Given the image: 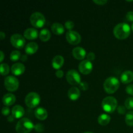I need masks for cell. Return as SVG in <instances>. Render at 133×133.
I'll use <instances>...</instances> for the list:
<instances>
[{
  "label": "cell",
  "mask_w": 133,
  "mask_h": 133,
  "mask_svg": "<svg viewBox=\"0 0 133 133\" xmlns=\"http://www.w3.org/2000/svg\"><path fill=\"white\" fill-rule=\"evenodd\" d=\"M113 34L116 38L124 40L129 36L131 34V27L127 23H118L114 27Z\"/></svg>",
  "instance_id": "obj_1"
},
{
  "label": "cell",
  "mask_w": 133,
  "mask_h": 133,
  "mask_svg": "<svg viewBox=\"0 0 133 133\" xmlns=\"http://www.w3.org/2000/svg\"><path fill=\"white\" fill-rule=\"evenodd\" d=\"M34 127L33 123L29 118H22L17 123L16 131L18 133H29L32 131Z\"/></svg>",
  "instance_id": "obj_2"
},
{
  "label": "cell",
  "mask_w": 133,
  "mask_h": 133,
  "mask_svg": "<svg viewBox=\"0 0 133 133\" xmlns=\"http://www.w3.org/2000/svg\"><path fill=\"white\" fill-rule=\"evenodd\" d=\"M119 81L115 77H109L103 83V88L105 92L109 94H112L119 88Z\"/></svg>",
  "instance_id": "obj_3"
},
{
  "label": "cell",
  "mask_w": 133,
  "mask_h": 133,
  "mask_svg": "<svg viewBox=\"0 0 133 133\" xmlns=\"http://www.w3.org/2000/svg\"><path fill=\"white\" fill-rule=\"evenodd\" d=\"M101 106L104 111L107 113H112L118 107V101L115 97L108 96L103 99Z\"/></svg>",
  "instance_id": "obj_4"
},
{
  "label": "cell",
  "mask_w": 133,
  "mask_h": 133,
  "mask_svg": "<svg viewBox=\"0 0 133 133\" xmlns=\"http://www.w3.org/2000/svg\"><path fill=\"white\" fill-rule=\"evenodd\" d=\"M40 102V97L36 92H31L27 94L25 98V103L27 107L33 109L36 107Z\"/></svg>",
  "instance_id": "obj_5"
},
{
  "label": "cell",
  "mask_w": 133,
  "mask_h": 133,
  "mask_svg": "<svg viewBox=\"0 0 133 133\" xmlns=\"http://www.w3.org/2000/svg\"><path fill=\"white\" fill-rule=\"evenodd\" d=\"M30 23L36 28H41L45 24V18L41 12H35L30 16Z\"/></svg>",
  "instance_id": "obj_6"
},
{
  "label": "cell",
  "mask_w": 133,
  "mask_h": 133,
  "mask_svg": "<svg viewBox=\"0 0 133 133\" xmlns=\"http://www.w3.org/2000/svg\"><path fill=\"white\" fill-rule=\"evenodd\" d=\"M4 86L6 90L9 92H15L19 87V81L18 79L14 76H8L4 81Z\"/></svg>",
  "instance_id": "obj_7"
},
{
  "label": "cell",
  "mask_w": 133,
  "mask_h": 133,
  "mask_svg": "<svg viewBox=\"0 0 133 133\" xmlns=\"http://www.w3.org/2000/svg\"><path fill=\"white\" fill-rule=\"evenodd\" d=\"M66 79L68 83L72 86L79 85L81 81L80 74L75 70H70L66 73Z\"/></svg>",
  "instance_id": "obj_8"
},
{
  "label": "cell",
  "mask_w": 133,
  "mask_h": 133,
  "mask_svg": "<svg viewBox=\"0 0 133 133\" xmlns=\"http://www.w3.org/2000/svg\"><path fill=\"white\" fill-rule=\"evenodd\" d=\"M10 41L12 46L17 49H22L25 46V37L19 34H14L12 35Z\"/></svg>",
  "instance_id": "obj_9"
},
{
  "label": "cell",
  "mask_w": 133,
  "mask_h": 133,
  "mask_svg": "<svg viewBox=\"0 0 133 133\" xmlns=\"http://www.w3.org/2000/svg\"><path fill=\"white\" fill-rule=\"evenodd\" d=\"M66 38L68 42L71 45H77L81 41V36L75 31H68L66 34Z\"/></svg>",
  "instance_id": "obj_10"
},
{
  "label": "cell",
  "mask_w": 133,
  "mask_h": 133,
  "mask_svg": "<svg viewBox=\"0 0 133 133\" xmlns=\"http://www.w3.org/2000/svg\"><path fill=\"white\" fill-rule=\"evenodd\" d=\"M93 69V64L92 62L88 60H83L79 63V70L83 75H88L90 74Z\"/></svg>",
  "instance_id": "obj_11"
},
{
  "label": "cell",
  "mask_w": 133,
  "mask_h": 133,
  "mask_svg": "<svg viewBox=\"0 0 133 133\" xmlns=\"http://www.w3.org/2000/svg\"><path fill=\"white\" fill-rule=\"evenodd\" d=\"M25 66L21 62H16L14 63L11 66V72L13 75L16 76H19L22 75L25 72Z\"/></svg>",
  "instance_id": "obj_12"
},
{
  "label": "cell",
  "mask_w": 133,
  "mask_h": 133,
  "mask_svg": "<svg viewBox=\"0 0 133 133\" xmlns=\"http://www.w3.org/2000/svg\"><path fill=\"white\" fill-rule=\"evenodd\" d=\"M72 55L75 59L83 61V59L86 57L87 53L84 48L81 47H76L72 50Z\"/></svg>",
  "instance_id": "obj_13"
},
{
  "label": "cell",
  "mask_w": 133,
  "mask_h": 133,
  "mask_svg": "<svg viewBox=\"0 0 133 133\" xmlns=\"http://www.w3.org/2000/svg\"><path fill=\"white\" fill-rule=\"evenodd\" d=\"M81 95V91L77 87H72L68 91V96L71 101H76L79 98Z\"/></svg>",
  "instance_id": "obj_14"
},
{
  "label": "cell",
  "mask_w": 133,
  "mask_h": 133,
  "mask_svg": "<svg viewBox=\"0 0 133 133\" xmlns=\"http://www.w3.org/2000/svg\"><path fill=\"white\" fill-rule=\"evenodd\" d=\"M16 96L13 94L6 93L3 96L2 99L3 103L5 107L12 106L16 102Z\"/></svg>",
  "instance_id": "obj_15"
},
{
  "label": "cell",
  "mask_w": 133,
  "mask_h": 133,
  "mask_svg": "<svg viewBox=\"0 0 133 133\" xmlns=\"http://www.w3.org/2000/svg\"><path fill=\"white\" fill-rule=\"evenodd\" d=\"M12 115L13 116L14 118L16 119H22V117L25 114V110L23 107L21 105H15L14 107L12 109Z\"/></svg>",
  "instance_id": "obj_16"
},
{
  "label": "cell",
  "mask_w": 133,
  "mask_h": 133,
  "mask_svg": "<svg viewBox=\"0 0 133 133\" xmlns=\"http://www.w3.org/2000/svg\"><path fill=\"white\" fill-rule=\"evenodd\" d=\"M38 36V32L35 28L27 29L23 32V36L28 40H35L37 38Z\"/></svg>",
  "instance_id": "obj_17"
},
{
  "label": "cell",
  "mask_w": 133,
  "mask_h": 133,
  "mask_svg": "<svg viewBox=\"0 0 133 133\" xmlns=\"http://www.w3.org/2000/svg\"><path fill=\"white\" fill-rule=\"evenodd\" d=\"M35 117L40 121H44L47 119L48 116V113L46 109L44 107H38L35 110Z\"/></svg>",
  "instance_id": "obj_18"
},
{
  "label": "cell",
  "mask_w": 133,
  "mask_h": 133,
  "mask_svg": "<svg viewBox=\"0 0 133 133\" xmlns=\"http://www.w3.org/2000/svg\"><path fill=\"white\" fill-rule=\"evenodd\" d=\"M64 62V57L61 55H56L55 57H53L52 60V66L55 70H58L62 68L63 66Z\"/></svg>",
  "instance_id": "obj_19"
},
{
  "label": "cell",
  "mask_w": 133,
  "mask_h": 133,
  "mask_svg": "<svg viewBox=\"0 0 133 133\" xmlns=\"http://www.w3.org/2000/svg\"><path fill=\"white\" fill-rule=\"evenodd\" d=\"M120 80L123 84H129L133 81V72L130 70H127L122 73L120 77Z\"/></svg>",
  "instance_id": "obj_20"
},
{
  "label": "cell",
  "mask_w": 133,
  "mask_h": 133,
  "mask_svg": "<svg viewBox=\"0 0 133 133\" xmlns=\"http://www.w3.org/2000/svg\"><path fill=\"white\" fill-rule=\"evenodd\" d=\"M38 49V45L37 43L31 42L26 44L25 46V51L28 55H33L36 53Z\"/></svg>",
  "instance_id": "obj_21"
},
{
  "label": "cell",
  "mask_w": 133,
  "mask_h": 133,
  "mask_svg": "<svg viewBox=\"0 0 133 133\" xmlns=\"http://www.w3.org/2000/svg\"><path fill=\"white\" fill-rule=\"evenodd\" d=\"M51 31L56 35H61L64 32V27L60 23H54L51 26Z\"/></svg>",
  "instance_id": "obj_22"
},
{
  "label": "cell",
  "mask_w": 133,
  "mask_h": 133,
  "mask_svg": "<svg viewBox=\"0 0 133 133\" xmlns=\"http://www.w3.org/2000/svg\"><path fill=\"white\" fill-rule=\"evenodd\" d=\"M110 115L107 114H101V115L99 116L97 118V122L99 125L102 126H106L107 125L109 124L110 122Z\"/></svg>",
  "instance_id": "obj_23"
},
{
  "label": "cell",
  "mask_w": 133,
  "mask_h": 133,
  "mask_svg": "<svg viewBox=\"0 0 133 133\" xmlns=\"http://www.w3.org/2000/svg\"><path fill=\"white\" fill-rule=\"evenodd\" d=\"M51 34L48 29H43L39 33V38L42 41L44 42L49 41L51 38Z\"/></svg>",
  "instance_id": "obj_24"
},
{
  "label": "cell",
  "mask_w": 133,
  "mask_h": 133,
  "mask_svg": "<svg viewBox=\"0 0 133 133\" xmlns=\"http://www.w3.org/2000/svg\"><path fill=\"white\" fill-rule=\"evenodd\" d=\"M125 122L126 124L130 127L133 126V111H129L125 114Z\"/></svg>",
  "instance_id": "obj_25"
},
{
  "label": "cell",
  "mask_w": 133,
  "mask_h": 133,
  "mask_svg": "<svg viewBox=\"0 0 133 133\" xmlns=\"http://www.w3.org/2000/svg\"><path fill=\"white\" fill-rule=\"evenodd\" d=\"M0 70H1V74L3 76L8 75L10 71V67L9 65L6 63H1L0 66Z\"/></svg>",
  "instance_id": "obj_26"
},
{
  "label": "cell",
  "mask_w": 133,
  "mask_h": 133,
  "mask_svg": "<svg viewBox=\"0 0 133 133\" xmlns=\"http://www.w3.org/2000/svg\"><path fill=\"white\" fill-rule=\"evenodd\" d=\"M21 58V53L19 51L14 50L11 52L10 55V59L13 62L18 61Z\"/></svg>",
  "instance_id": "obj_27"
},
{
  "label": "cell",
  "mask_w": 133,
  "mask_h": 133,
  "mask_svg": "<svg viewBox=\"0 0 133 133\" xmlns=\"http://www.w3.org/2000/svg\"><path fill=\"white\" fill-rule=\"evenodd\" d=\"M125 107L128 110H133V97H130L126 99L125 101Z\"/></svg>",
  "instance_id": "obj_28"
},
{
  "label": "cell",
  "mask_w": 133,
  "mask_h": 133,
  "mask_svg": "<svg viewBox=\"0 0 133 133\" xmlns=\"http://www.w3.org/2000/svg\"><path fill=\"white\" fill-rule=\"evenodd\" d=\"M34 129L38 133H41L44 131V126L42 123H37L34 127Z\"/></svg>",
  "instance_id": "obj_29"
},
{
  "label": "cell",
  "mask_w": 133,
  "mask_h": 133,
  "mask_svg": "<svg viewBox=\"0 0 133 133\" xmlns=\"http://www.w3.org/2000/svg\"><path fill=\"white\" fill-rule=\"evenodd\" d=\"M64 26L67 29L69 30V31H71V29L74 27V23L72 21L68 20L65 22Z\"/></svg>",
  "instance_id": "obj_30"
},
{
  "label": "cell",
  "mask_w": 133,
  "mask_h": 133,
  "mask_svg": "<svg viewBox=\"0 0 133 133\" xmlns=\"http://www.w3.org/2000/svg\"><path fill=\"white\" fill-rule=\"evenodd\" d=\"M79 88H81L82 90L86 91L88 89L89 86H88V83H87V82L83 81V82H81V83L79 84Z\"/></svg>",
  "instance_id": "obj_31"
},
{
  "label": "cell",
  "mask_w": 133,
  "mask_h": 133,
  "mask_svg": "<svg viewBox=\"0 0 133 133\" xmlns=\"http://www.w3.org/2000/svg\"><path fill=\"white\" fill-rule=\"evenodd\" d=\"M126 107L125 106H123V105H119L117 107V111L119 113V114H125L126 112Z\"/></svg>",
  "instance_id": "obj_32"
},
{
  "label": "cell",
  "mask_w": 133,
  "mask_h": 133,
  "mask_svg": "<svg viewBox=\"0 0 133 133\" xmlns=\"http://www.w3.org/2000/svg\"><path fill=\"white\" fill-rule=\"evenodd\" d=\"M125 19L128 22H133V11H129L127 13L125 16Z\"/></svg>",
  "instance_id": "obj_33"
},
{
  "label": "cell",
  "mask_w": 133,
  "mask_h": 133,
  "mask_svg": "<svg viewBox=\"0 0 133 133\" xmlns=\"http://www.w3.org/2000/svg\"><path fill=\"white\" fill-rule=\"evenodd\" d=\"M95 58H96V55H95L93 52H90V53H88V54H87V60H88V61H90V62L93 61L95 59Z\"/></svg>",
  "instance_id": "obj_34"
},
{
  "label": "cell",
  "mask_w": 133,
  "mask_h": 133,
  "mask_svg": "<svg viewBox=\"0 0 133 133\" xmlns=\"http://www.w3.org/2000/svg\"><path fill=\"white\" fill-rule=\"evenodd\" d=\"M126 92L133 96V84H129L126 87Z\"/></svg>",
  "instance_id": "obj_35"
},
{
  "label": "cell",
  "mask_w": 133,
  "mask_h": 133,
  "mask_svg": "<svg viewBox=\"0 0 133 133\" xmlns=\"http://www.w3.org/2000/svg\"><path fill=\"white\" fill-rule=\"evenodd\" d=\"M10 109H9L8 107H4L2 109V114L3 115L6 116H9V114H10Z\"/></svg>",
  "instance_id": "obj_36"
},
{
  "label": "cell",
  "mask_w": 133,
  "mask_h": 133,
  "mask_svg": "<svg viewBox=\"0 0 133 133\" xmlns=\"http://www.w3.org/2000/svg\"><path fill=\"white\" fill-rule=\"evenodd\" d=\"M94 3L99 5H104L106 3H107L108 1L107 0H94Z\"/></svg>",
  "instance_id": "obj_37"
},
{
  "label": "cell",
  "mask_w": 133,
  "mask_h": 133,
  "mask_svg": "<svg viewBox=\"0 0 133 133\" xmlns=\"http://www.w3.org/2000/svg\"><path fill=\"white\" fill-rule=\"evenodd\" d=\"M55 75L58 78H62L64 75V72L62 70H57V71L55 72Z\"/></svg>",
  "instance_id": "obj_38"
},
{
  "label": "cell",
  "mask_w": 133,
  "mask_h": 133,
  "mask_svg": "<svg viewBox=\"0 0 133 133\" xmlns=\"http://www.w3.org/2000/svg\"><path fill=\"white\" fill-rule=\"evenodd\" d=\"M14 119H15V118H14V117H13L12 115L9 116H8V118H7L8 122H14Z\"/></svg>",
  "instance_id": "obj_39"
},
{
  "label": "cell",
  "mask_w": 133,
  "mask_h": 133,
  "mask_svg": "<svg viewBox=\"0 0 133 133\" xmlns=\"http://www.w3.org/2000/svg\"><path fill=\"white\" fill-rule=\"evenodd\" d=\"M0 55H1V57H0V61L2 62L3 61L4 58H5V55H4V53L3 51H0Z\"/></svg>",
  "instance_id": "obj_40"
},
{
  "label": "cell",
  "mask_w": 133,
  "mask_h": 133,
  "mask_svg": "<svg viewBox=\"0 0 133 133\" xmlns=\"http://www.w3.org/2000/svg\"><path fill=\"white\" fill-rule=\"evenodd\" d=\"M5 38V34L3 31H1L0 32V39L1 40H3Z\"/></svg>",
  "instance_id": "obj_41"
},
{
  "label": "cell",
  "mask_w": 133,
  "mask_h": 133,
  "mask_svg": "<svg viewBox=\"0 0 133 133\" xmlns=\"http://www.w3.org/2000/svg\"><path fill=\"white\" fill-rule=\"evenodd\" d=\"M21 60H22V61H25L26 60H27V56L23 55L22 57H21Z\"/></svg>",
  "instance_id": "obj_42"
},
{
  "label": "cell",
  "mask_w": 133,
  "mask_h": 133,
  "mask_svg": "<svg viewBox=\"0 0 133 133\" xmlns=\"http://www.w3.org/2000/svg\"><path fill=\"white\" fill-rule=\"evenodd\" d=\"M83 133H94L93 132H90V131H87V132H84Z\"/></svg>",
  "instance_id": "obj_43"
},
{
  "label": "cell",
  "mask_w": 133,
  "mask_h": 133,
  "mask_svg": "<svg viewBox=\"0 0 133 133\" xmlns=\"http://www.w3.org/2000/svg\"><path fill=\"white\" fill-rule=\"evenodd\" d=\"M131 29H132V31H133V23H132V25H131Z\"/></svg>",
  "instance_id": "obj_44"
}]
</instances>
